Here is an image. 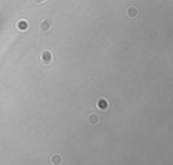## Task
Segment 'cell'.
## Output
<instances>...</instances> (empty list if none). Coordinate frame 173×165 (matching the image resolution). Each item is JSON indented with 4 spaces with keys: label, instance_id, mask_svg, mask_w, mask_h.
I'll list each match as a JSON object with an SVG mask.
<instances>
[{
    "label": "cell",
    "instance_id": "5",
    "mask_svg": "<svg viewBox=\"0 0 173 165\" xmlns=\"http://www.w3.org/2000/svg\"><path fill=\"white\" fill-rule=\"evenodd\" d=\"M15 26H16V30L21 31V33H26L28 30V22L26 19H18Z\"/></svg>",
    "mask_w": 173,
    "mask_h": 165
},
{
    "label": "cell",
    "instance_id": "6",
    "mask_svg": "<svg viewBox=\"0 0 173 165\" xmlns=\"http://www.w3.org/2000/svg\"><path fill=\"white\" fill-rule=\"evenodd\" d=\"M126 15L130 19H137L139 15V9L137 8L135 6H129V7L126 8Z\"/></svg>",
    "mask_w": 173,
    "mask_h": 165
},
{
    "label": "cell",
    "instance_id": "3",
    "mask_svg": "<svg viewBox=\"0 0 173 165\" xmlns=\"http://www.w3.org/2000/svg\"><path fill=\"white\" fill-rule=\"evenodd\" d=\"M96 107L99 110H102V111H107V110L110 108V102L106 98L100 96V98L96 100Z\"/></svg>",
    "mask_w": 173,
    "mask_h": 165
},
{
    "label": "cell",
    "instance_id": "4",
    "mask_svg": "<svg viewBox=\"0 0 173 165\" xmlns=\"http://www.w3.org/2000/svg\"><path fill=\"white\" fill-rule=\"evenodd\" d=\"M87 123L89 126H92V127H95V126H97L100 123V116L97 114H95V112H91V114L87 116Z\"/></svg>",
    "mask_w": 173,
    "mask_h": 165
},
{
    "label": "cell",
    "instance_id": "2",
    "mask_svg": "<svg viewBox=\"0 0 173 165\" xmlns=\"http://www.w3.org/2000/svg\"><path fill=\"white\" fill-rule=\"evenodd\" d=\"M53 27V21L50 18H45L39 22V31L41 33H49Z\"/></svg>",
    "mask_w": 173,
    "mask_h": 165
},
{
    "label": "cell",
    "instance_id": "8",
    "mask_svg": "<svg viewBox=\"0 0 173 165\" xmlns=\"http://www.w3.org/2000/svg\"><path fill=\"white\" fill-rule=\"evenodd\" d=\"M32 2H34L35 4H43V3L49 2V0H32Z\"/></svg>",
    "mask_w": 173,
    "mask_h": 165
},
{
    "label": "cell",
    "instance_id": "7",
    "mask_svg": "<svg viewBox=\"0 0 173 165\" xmlns=\"http://www.w3.org/2000/svg\"><path fill=\"white\" fill-rule=\"evenodd\" d=\"M50 163L51 164H61L62 163V156H61V154H54V156H51V158H50Z\"/></svg>",
    "mask_w": 173,
    "mask_h": 165
},
{
    "label": "cell",
    "instance_id": "1",
    "mask_svg": "<svg viewBox=\"0 0 173 165\" xmlns=\"http://www.w3.org/2000/svg\"><path fill=\"white\" fill-rule=\"evenodd\" d=\"M54 53L51 50H45V51H42V54H41V62H42V65H45V66H49L51 62L54 61Z\"/></svg>",
    "mask_w": 173,
    "mask_h": 165
}]
</instances>
